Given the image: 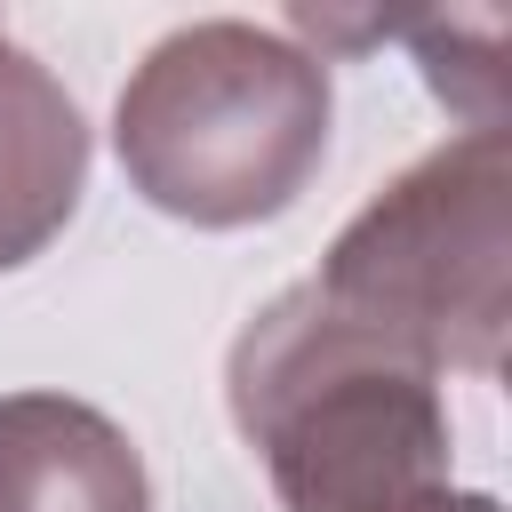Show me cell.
<instances>
[{"instance_id":"cell-2","label":"cell","mask_w":512,"mask_h":512,"mask_svg":"<svg viewBox=\"0 0 512 512\" xmlns=\"http://www.w3.org/2000/svg\"><path fill=\"white\" fill-rule=\"evenodd\" d=\"M112 144L160 216L200 232L264 224L328 152V56L240 16L184 24L128 72Z\"/></svg>"},{"instance_id":"cell-5","label":"cell","mask_w":512,"mask_h":512,"mask_svg":"<svg viewBox=\"0 0 512 512\" xmlns=\"http://www.w3.org/2000/svg\"><path fill=\"white\" fill-rule=\"evenodd\" d=\"M88 128L64 80L0 32V272L32 264L80 208Z\"/></svg>"},{"instance_id":"cell-6","label":"cell","mask_w":512,"mask_h":512,"mask_svg":"<svg viewBox=\"0 0 512 512\" xmlns=\"http://www.w3.org/2000/svg\"><path fill=\"white\" fill-rule=\"evenodd\" d=\"M424 56V80L472 120V128H504L496 112V48H504V24L496 16H416L400 24Z\"/></svg>"},{"instance_id":"cell-3","label":"cell","mask_w":512,"mask_h":512,"mask_svg":"<svg viewBox=\"0 0 512 512\" xmlns=\"http://www.w3.org/2000/svg\"><path fill=\"white\" fill-rule=\"evenodd\" d=\"M312 288L432 376H496L512 336V144L464 128L400 168L320 256Z\"/></svg>"},{"instance_id":"cell-4","label":"cell","mask_w":512,"mask_h":512,"mask_svg":"<svg viewBox=\"0 0 512 512\" xmlns=\"http://www.w3.org/2000/svg\"><path fill=\"white\" fill-rule=\"evenodd\" d=\"M0 512H152L136 440L64 392L0 400Z\"/></svg>"},{"instance_id":"cell-7","label":"cell","mask_w":512,"mask_h":512,"mask_svg":"<svg viewBox=\"0 0 512 512\" xmlns=\"http://www.w3.org/2000/svg\"><path fill=\"white\" fill-rule=\"evenodd\" d=\"M392 512H504V504L480 496V488H424V496H408V504H392Z\"/></svg>"},{"instance_id":"cell-1","label":"cell","mask_w":512,"mask_h":512,"mask_svg":"<svg viewBox=\"0 0 512 512\" xmlns=\"http://www.w3.org/2000/svg\"><path fill=\"white\" fill-rule=\"evenodd\" d=\"M224 400L288 512H392L424 488H448L456 440L440 376L336 312L312 280L240 328Z\"/></svg>"}]
</instances>
